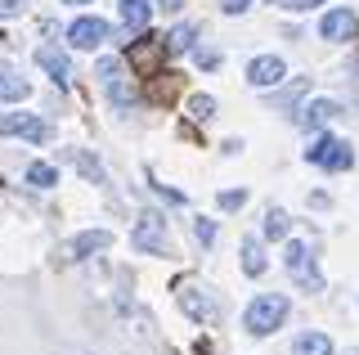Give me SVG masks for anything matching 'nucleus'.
Segmentation results:
<instances>
[{
	"mask_svg": "<svg viewBox=\"0 0 359 355\" xmlns=\"http://www.w3.org/2000/svg\"><path fill=\"white\" fill-rule=\"evenodd\" d=\"M247 5H252V0H220L224 14H247Z\"/></svg>",
	"mask_w": 359,
	"mask_h": 355,
	"instance_id": "obj_27",
	"label": "nucleus"
},
{
	"mask_svg": "<svg viewBox=\"0 0 359 355\" xmlns=\"http://www.w3.org/2000/svg\"><path fill=\"white\" fill-rule=\"evenodd\" d=\"M292 355H332V337L328 333H301Z\"/></svg>",
	"mask_w": 359,
	"mask_h": 355,
	"instance_id": "obj_17",
	"label": "nucleus"
},
{
	"mask_svg": "<svg viewBox=\"0 0 359 355\" xmlns=\"http://www.w3.org/2000/svg\"><path fill=\"white\" fill-rule=\"evenodd\" d=\"M341 117V104H337V99H314V104H306L297 113V121L306 130H319V126H328V121H337Z\"/></svg>",
	"mask_w": 359,
	"mask_h": 355,
	"instance_id": "obj_12",
	"label": "nucleus"
},
{
	"mask_svg": "<svg viewBox=\"0 0 359 355\" xmlns=\"http://www.w3.org/2000/svg\"><path fill=\"white\" fill-rule=\"evenodd\" d=\"M99 81H104V91H108V99L117 108H130L135 95L126 91V76H121V63L117 59H104V63H99Z\"/></svg>",
	"mask_w": 359,
	"mask_h": 355,
	"instance_id": "obj_10",
	"label": "nucleus"
},
{
	"mask_svg": "<svg viewBox=\"0 0 359 355\" xmlns=\"http://www.w3.org/2000/svg\"><path fill=\"white\" fill-rule=\"evenodd\" d=\"M149 14H153L149 0H121V27L126 32H144L149 27Z\"/></svg>",
	"mask_w": 359,
	"mask_h": 355,
	"instance_id": "obj_15",
	"label": "nucleus"
},
{
	"mask_svg": "<svg viewBox=\"0 0 359 355\" xmlns=\"http://www.w3.org/2000/svg\"><path fill=\"white\" fill-rule=\"evenodd\" d=\"M243 203H247V189H224L220 194V207H224V212H238Z\"/></svg>",
	"mask_w": 359,
	"mask_h": 355,
	"instance_id": "obj_23",
	"label": "nucleus"
},
{
	"mask_svg": "<svg viewBox=\"0 0 359 355\" xmlns=\"http://www.w3.org/2000/svg\"><path fill=\"white\" fill-rule=\"evenodd\" d=\"M108 36H112V27L104 23V18H76V23L67 27V41H72L76 50H99Z\"/></svg>",
	"mask_w": 359,
	"mask_h": 355,
	"instance_id": "obj_9",
	"label": "nucleus"
},
{
	"mask_svg": "<svg viewBox=\"0 0 359 355\" xmlns=\"http://www.w3.org/2000/svg\"><path fill=\"white\" fill-rule=\"evenodd\" d=\"M157 9H162V14H180V9H184V0H157Z\"/></svg>",
	"mask_w": 359,
	"mask_h": 355,
	"instance_id": "obj_29",
	"label": "nucleus"
},
{
	"mask_svg": "<svg viewBox=\"0 0 359 355\" xmlns=\"http://www.w3.org/2000/svg\"><path fill=\"white\" fill-rule=\"evenodd\" d=\"M278 9H287V14H301V9H314V5H323V0H274Z\"/></svg>",
	"mask_w": 359,
	"mask_h": 355,
	"instance_id": "obj_25",
	"label": "nucleus"
},
{
	"mask_svg": "<svg viewBox=\"0 0 359 355\" xmlns=\"http://www.w3.org/2000/svg\"><path fill=\"white\" fill-rule=\"evenodd\" d=\"M126 63L140 76H157L162 72V63H166V46H162V36H140V41H130V50H126Z\"/></svg>",
	"mask_w": 359,
	"mask_h": 355,
	"instance_id": "obj_6",
	"label": "nucleus"
},
{
	"mask_svg": "<svg viewBox=\"0 0 359 355\" xmlns=\"http://www.w3.org/2000/svg\"><path fill=\"white\" fill-rule=\"evenodd\" d=\"M175 302L184 306V315L189 319H198V324H216L220 319V306H216V297L207 293V288H198V283H180V293H175Z\"/></svg>",
	"mask_w": 359,
	"mask_h": 355,
	"instance_id": "obj_5",
	"label": "nucleus"
},
{
	"mask_svg": "<svg viewBox=\"0 0 359 355\" xmlns=\"http://www.w3.org/2000/svg\"><path fill=\"white\" fill-rule=\"evenodd\" d=\"M189 117H194V121H211V117H216V99H211V95H194V99H189Z\"/></svg>",
	"mask_w": 359,
	"mask_h": 355,
	"instance_id": "obj_21",
	"label": "nucleus"
},
{
	"mask_svg": "<svg viewBox=\"0 0 359 355\" xmlns=\"http://www.w3.org/2000/svg\"><path fill=\"white\" fill-rule=\"evenodd\" d=\"M36 63L54 76V86H67V76H72V63H67V54L59 46H41L36 50Z\"/></svg>",
	"mask_w": 359,
	"mask_h": 355,
	"instance_id": "obj_13",
	"label": "nucleus"
},
{
	"mask_svg": "<svg viewBox=\"0 0 359 355\" xmlns=\"http://www.w3.org/2000/svg\"><path fill=\"white\" fill-rule=\"evenodd\" d=\"M287 319V297L283 293H261L252 306H247V315H243V328L252 333V337H269L278 324Z\"/></svg>",
	"mask_w": 359,
	"mask_h": 355,
	"instance_id": "obj_1",
	"label": "nucleus"
},
{
	"mask_svg": "<svg viewBox=\"0 0 359 355\" xmlns=\"http://www.w3.org/2000/svg\"><path fill=\"white\" fill-rule=\"evenodd\" d=\"M27 185H36V189H54V185H59V171L45 166V162H32L27 166Z\"/></svg>",
	"mask_w": 359,
	"mask_h": 355,
	"instance_id": "obj_19",
	"label": "nucleus"
},
{
	"mask_svg": "<svg viewBox=\"0 0 359 355\" xmlns=\"http://www.w3.org/2000/svg\"><path fill=\"white\" fill-rule=\"evenodd\" d=\"M306 158L314 166H323V171H351V166H355V149L346 140H337V135H319L306 149Z\"/></svg>",
	"mask_w": 359,
	"mask_h": 355,
	"instance_id": "obj_4",
	"label": "nucleus"
},
{
	"mask_svg": "<svg viewBox=\"0 0 359 355\" xmlns=\"http://www.w3.org/2000/svg\"><path fill=\"white\" fill-rule=\"evenodd\" d=\"M0 135H18L32 144L50 140V121H41L36 113H0Z\"/></svg>",
	"mask_w": 359,
	"mask_h": 355,
	"instance_id": "obj_7",
	"label": "nucleus"
},
{
	"mask_svg": "<svg viewBox=\"0 0 359 355\" xmlns=\"http://www.w3.org/2000/svg\"><path fill=\"white\" fill-rule=\"evenodd\" d=\"M63 5H90V0H63Z\"/></svg>",
	"mask_w": 359,
	"mask_h": 355,
	"instance_id": "obj_31",
	"label": "nucleus"
},
{
	"mask_svg": "<svg viewBox=\"0 0 359 355\" xmlns=\"http://www.w3.org/2000/svg\"><path fill=\"white\" fill-rule=\"evenodd\" d=\"M108 243H112L108 229H86V234L72 239V248H67V252H72V257H90V252H104Z\"/></svg>",
	"mask_w": 359,
	"mask_h": 355,
	"instance_id": "obj_16",
	"label": "nucleus"
},
{
	"mask_svg": "<svg viewBox=\"0 0 359 355\" xmlns=\"http://www.w3.org/2000/svg\"><path fill=\"white\" fill-rule=\"evenodd\" d=\"M198 63H207V68H216V63H220V54H216V50H198Z\"/></svg>",
	"mask_w": 359,
	"mask_h": 355,
	"instance_id": "obj_30",
	"label": "nucleus"
},
{
	"mask_svg": "<svg viewBox=\"0 0 359 355\" xmlns=\"http://www.w3.org/2000/svg\"><path fill=\"white\" fill-rule=\"evenodd\" d=\"M265 239H287V212H278V207L265 212Z\"/></svg>",
	"mask_w": 359,
	"mask_h": 355,
	"instance_id": "obj_22",
	"label": "nucleus"
},
{
	"mask_svg": "<svg viewBox=\"0 0 359 355\" xmlns=\"http://www.w3.org/2000/svg\"><path fill=\"white\" fill-rule=\"evenodd\" d=\"M283 265H287V274H292L297 288H306V293H323V274H319V265H314V257H310V243L292 239L287 252H283Z\"/></svg>",
	"mask_w": 359,
	"mask_h": 355,
	"instance_id": "obj_2",
	"label": "nucleus"
},
{
	"mask_svg": "<svg viewBox=\"0 0 359 355\" xmlns=\"http://www.w3.org/2000/svg\"><path fill=\"white\" fill-rule=\"evenodd\" d=\"M287 76V63L278 59V54H261V59L247 63V81L256 86V91H269V86H278Z\"/></svg>",
	"mask_w": 359,
	"mask_h": 355,
	"instance_id": "obj_8",
	"label": "nucleus"
},
{
	"mask_svg": "<svg viewBox=\"0 0 359 355\" xmlns=\"http://www.w3.org/2000/svg\"><path fill=\"white\" fill-rule=\"evenodd\" d=\"M162 46H166V54H184L189 46H194V27L189 23H180L171 36H162Z\"/></svg>",
	"mask_w": 359,
	"mask_h": 355,
	"instance_id": "obj_20",
	"label": "nucleus"
},
{
	"mask_svg": "<svg viewBox=\"0 0 359 355\" xmlns=\"http://www.w3.org/2000/svg\"><path fill=\"white\" fill-rule=\"evenodd\" d=\"M72 158H76V166H81V171L90 175V180H99V185H104V166H99V162H90L86 153H72Z\"/></svg>",
	"mask_w": 359,
	"mask_h": 355,
	"instance_id": "obj_24",
	"label": "nucleus"
},
{
	"mask_svg": "<svg viewBox=\"0 0 359 355\" xmlns=\"http://www.w3.org/2000/svg\"><path fill=\"white\" fill-rule=\"evenodd\" d=\"M194 234H198V243H216V225H211V220H198Z\"/></svg>",
	"mask_w": 359,
	"mask_h": 355,
	"instance_id": "obj_26",
	"label": "nucleus"
},
{
	"mask_svg": "<svg viewBox=\"0 0 359 355\" xmlns=\"http://www.w3.org/2000/svg\"><path fill=\"white\" fill-rule=\"evenodd\" d=\"M27 95H32L27 76H18L14 68H5V63H0V104H14V99H27Z\"/></svg>",
	"mask_w": 359,
	"mask_h": 355,
	"instance_id": "obj_14",
	"label": "nucleus"
},
{
	"mask_svg": "<svg viewBox=\"0 0 359 355\" xmlns=\"http://www.w3.org/2000/svg\"><path fill=\"white\" fill-rule=\"evenodd\" d=\"M243 270L252 274V279H256V274H265V252H261V243H256V239H243Z\"/></svg>",
	"mask_w": 359,
	"mask_h": 355,
	"instance_id": "obj_18",
	"label": "nucleus"
},
{
	"mask_svg": "<svg viewBox=\"0 0 359 355\" xmlns=\"http://www.w3.org/2000/svg\"><path fill=\"white\" fill-rule=\"evenodd\" d=\"M130 248L149 252V257H166V252H171V234H166V220L157 216V212H144V216H140V225L130 229Z\"/></svg>",
	"mask_w": 359,
	"mask_h": 355,
	"instance_id": "obj_3",
	"label": "nucleus"
},
{
	"mask_svg": "<svg viewBox=\"0 0 359 355\" xmlns=\"http://www.w3.org/2000/svg\"><path fill=\"white\" fill-rule=\"evenodd\" d=\"M323 41H355L359 36V18L351 14V9H332V14H323Z\"/></svg>",
	"mask_w": 359,
	"mask_h": 355,
	"instance_id": "obj_11",
	"label": "nucleus"
},
{
	"mask_svg": "<svg viewBox=\"0 0 359 355\" xmlns=\"http://www.w3.org/2000/svg\"><path fill=\"white\" fill-rule=\"evenodd\" d=\"M27 5V0H0V18H9V14H18V9Z\"/></svg>",
	"mask_w": 359,
	"mask_h": 355,
	"instance_id": "obj_28",
	"label": "nucleus"
}]
</instances>
